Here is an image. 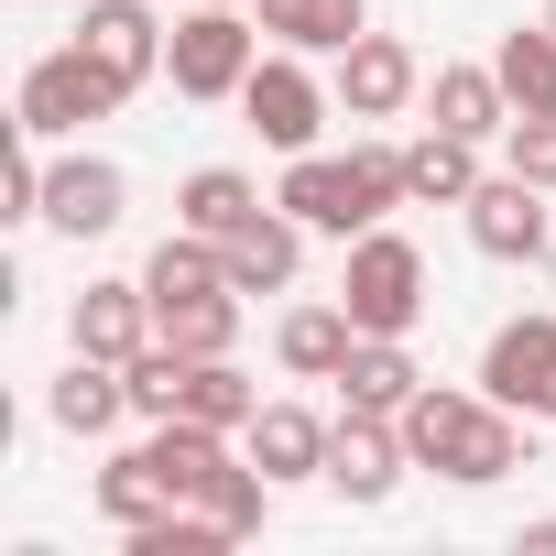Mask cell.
<instances>
[{
    "label": "cell",
    "instance_id": "11",
    "mask_svg": "<svg viewBox=\"0 0 556 556\" xmlns=\"http://www.w3.org/2000/svg\"><path fill=\"white\" fill-rule=\"evenodd\" d=\"M339 110L350 121H404L415 99H426V66H415V45H393V34H361L350 55H339Z\"/></svg>",
    "mask_w": 556,
    "mask_h": 556
},
{
    "label": "cell",
    "instance_id": "16",
    "mask_svg": "<svg viewBox=\"0 0 556 556\" xmlns=\"http://www.w3.org/2000/svg\"><path fill=\"white\" fill-rule=\"evenodd\" d=\"M361 350V317L328 295V306H285L273 317V361H285L295 382H339V361Z\"/></svg>",
    "mask_w": 556,
    "mask_h": 556
},
{
    "label": "cell",
    "instance_id": "2",
    "mask_svg": "<svg viewBox=\"0 0 556 556\" xmlns=\"http://www.w3.org/2000/svg\"><path fill=\"white\" fill-rule=\"evenodd\" d=\"M285 197L306 229H328L339 251L361 240V229H382L393 207H415L404 197V142H350V153H285Z\"/></svg>",
    "mask_w": 556,
    "mask_h": 556
},
{
    "label": "cell",
    "instance_id": "20",
    "mask_svg": "<svg viewBox=\"0 0 556 556\" xmlns=\"http://www.w3.org/2000/svg\"><path fill=\"white\" fill-rule=\"evenodd\" d=\"M262 34L295 55H350L371 34V0H262Z\"/></svg>",
    "mask_w": 556,
    "mask_h": 556
},
{
    "label": "cell",
    "instance_id": "19",
    "mask_svg": "<svg viewBox=\"0 0 556 556\" xmlns=\"http://www.w3.org/2000/svg\"><path fill=\"white\" fill-rule=\"evenodd\" d=\"M415 393H426V371H415L404 339H361V350L339 361V404H350V415H404Z\"/></svg>",
    "mask_w": 556,
    "mask_h": 556
},
{
    "label": "cell",
    "instance_id": "21",
    "mask_svg": "<svg viewBox=\"0 0 556 556\" xmlns=\"http://www.w3.org/2000/svg\"><path fill=\"white\" fill-rule=\"evenodd\" d=\"M469 186H480V142H458V131H415L404 142V197L415 207H469Z\"/></svg>",
    "mask_w": 556,
    "mask_h": 556
},
{
    "label": "cell",
    "instance_id": "3",
    "mask_svg": "<svg viewBox=\"0 0 556 556\" xmlns=\"http://www.w3.org/2000/svg\"><path fill=\"white\" fill-rule=\"evenodd\" d=\"M262 66V23L240 0H186L175 34H164V77L175 99H240V77Z\"/></svg>",
    "mask_w": 556,
    "mask_h": 556
},
{
    "label": "cell",
    "instance_id": "23",
    "mask_svg": "<svg viewBox=\"0 0 556 556\" xmlns=\"http://www.w3.org/2000/svg\"><path fill=\"white\" fill-rule=\"evenodd\" d=\"M251 207H262V186H251L240 164H197V175L175 186V229H207V240H229Z\"/></svg>",
    "mask_w": 556,
    "mask_h": 556
},
{
    "label": "cell",
    "instance_id": "4",
    "mask_svg": "<svg viewBox=\"0 0 556 556\" xmlns=\"http://www.w3.org/2000/svg\"><path fill=\"white\" fill-rule=\"evenodd\" d=\"M339 306L361 317V339H415V317H426V251L404 229H361L350 262H339Z\"/></svg>",
    "mask_w": 556,
    "mask_h": 556
},
{
    "label": "cell",
    "instance_id": "30",
    "mask_svg": "<svg viewBox=\"0 0 556 556\" xmlns=\"http://www.w3.org/2000/svg\"><path fill=\"white\" fill-rule=\"evenodd\" d=\"M0 218H45V153L23 121H12V164H0Z\"/></svg>",
    "mask_w": 556,
    "mask_h": 556
},
{
    "label": "cell",
    "instance_id": "31",
    "mask_svg": "<svg viewBox=\"0 0 556 556\" xmlns=\"http://www.w3.org/2000/svg\"><path fill=\"white\" fill-rule=\"evenodd\" d=\"M513 556H556V513H545V523H523V534H513Z\"/></svg>",
    "mask_w": 556,
    "mask_h": 556
},
{
    "label": "cell",
    "instance_id": "24",
    "mask_svg": "<svg viewBox=\"0 0 556 556\" xmlns=\"http://www.w3.org/2000/svg\"><path fill=\"white\" fill-rule=\"evenodd\" d=\"M491 77H502L513 110H556V23H513L491 45Z\"/></svg>",
    "mask_w": 556,
    "mask_h": 556
},
{
    "label": "cell",
    "instance_id": "5",
    "mask_svg": "<svg viewBox=\"0 0 556 556\" xmlns=\"http://www.w3.org/2000/svg\"><path fill=\"white\" fill-rule=\"evenodd\" d=\"M121 99H131V88H121V77L88 55V45H55V55H34V66H23V88H12V121H23L34 142H77V131H88V121H110Z\"/></svg>",
    "mask_w": 556,
    "mask_h": 556
},
{
    "label": "cell",
    "instance_id": "22",
    "mask_svg": "<svg viewBox=\"0 0 556 556\" xmlns=\"http://www.w3.org/2000/svg\"><path fill=\"white\" fill-rule=\"evenodd\" d=\"M99 513L121 523V534H142V523H164V513H186V491L153 469V447H121L110 469H99Z\"/></svg>",
    "mask_w": 556,
    "mask_h": 556
},
{
    "label": "cell",
    "instance_id": "14",
    "mask_svg": "<svg viewBox=\"0 0 556 556\" xmlns=\"http://www.w3.org/2000/svg\"><path fill=\"white\" fill-rule=\"evenodd\" d=\"M77 45H88L121 88H153V77H164V23H153V0H88Z\"/></svg>",
    "mask_w": 556,
    "mask_h": 556
},
{
    "label": "cell",
    "instance_id": "26",
    "mask_svg": "<svg viewBox=\"0 0 556 556\" xmlns=\"http://www.w3.org/2000/svg\"><path fill=\"white\" fill-rule=\"evenodd\" d=\"M197 513H207L229 545H251V534L273 523V480H262L251 458H218V469H207V491H197Z\"/></svg>",
    "mask_w": 556,
    "mask_h": 556
},
{
    "label": "cell",
    "instance_id": "1",
    "mask_svg": "<svg viewBox=\"0 0 556 556\" xmlns=\"http://www.w3.org/2000/svg\"><path fill=\"white\" fill-rule=\"evenodd\" d=\"M393 426H404L415 469H437V480H458V491H491V480L534 469V415H513V404H491V393H458V382H426Z\"/></svg>",
    "mask_w": 556,
    "mask_h": 556
},
{
    "label": "cell",
    "instance_id": "13",
    "mask_svg": "<svg viewBox=\"0 0 556 556\" xmlns=\"http://www.w3.org/2000/svg\"><path fill=\"white\" fill-rule=\"evenodd\" d=\"M328 415H306V404H262L251 426H240V458L273 480V491H295V480H328Z\"/></svg>",
    "mask_w": 556,
    "mask_h": 556
},
{
    "label": "cell",
    "instance_id": "15",
    "mask_svg": "<svg viewBox=\"0 0 556 556\" xmlns=\"http://www.w3.org/2000/svg\"><path fill=\"white\" fill-rule=\"evenodd\" d=\"M66 350H88V361L153 350V295H142V285H88V295L66 306Z\"/></svg>",
    "mask_w": 556,
    "mask_h": 556
},
{
    "label": "cell",
    "instance_id": "9",
    "mask_svg": "<svg viewBox=\"0 0 556 556\" xmlns=\"http://www.w3.org/2000/svg\"><path fill=\"white\" fill-rule=\"evenodd\" d=\"M480 393L534 415V426H556V317H502L491 350H480Z\"/></svg>",
    "mask_w": 556,
    "mask_h": 556
},
{
    "label": "cell",
    "instance_id": "6",
    "mask_svg": "<svg viewBox=\"0 0 556 556\" xmlns=\"http://www.w3.org/2000/svg\"><path fill=\"white\" fill-rule=\"evenodd\" d=\"M328 110H339V88L295 55V45H273L251 77H240V121L273 142V153H317V131H328Z\"/></svg>",
    "mask_w": 556,
    "mask_h": 556
},
{
    "label": "cell",
    "instance_id": "28",
    "mask_svg": "<svg viewBox=\"0 0 556 556\" xmlns=\"http://www.w3.org/2000/svg\"><path fill=\"white\" fill-rule=\"evenodd\" d=\"M121 371H131V415H186V371H197V361H186L175 339H153V350H131Z\"/></svg>",
    "mask_w": 556,
    "mask_h": 556
},
{
    "label": "cell",
    "instance_id": "18",
    "mask_svg": "<svg viewBox=\"0 0 556 556\" xmlns=\"http://www.w3.org/2000/svg\"><path fill=\"white\" fill-rule=\"evenodd\" d=\"M45 415H55L66 437H110V426L131 415V371H121V361H88V350H77V361L55 371V393H45Z\"/></svg>",
    "mask_w": 556,
    "mask_h": 556
},
{
    "label": "cell",
    "instance_id": "17",
    "mask_svg": "<svg viewBox=\"0 0 556 556\" xmlns=\"http://www.w3.org/2000/svg\"><path fill=\"white\" fill-rule=\"evenodd\" d=\"M426 121L458 131V142H502V131H513V99H502L491 66H437V77H426Z\"/></svg>",
    "mask_w": 556,
    "mask_h": 556
},
{
    "label": "cell",
    "instance_id": "8",
    "mask_svg": "<svg viewBox=\"0 0 556 556\" xmlns=\"http://www.w3.org/2000/svg\"><path fill=\"white\" fill-rule=\"evenodd\" d=\"M404 469H415L404 426H393V415H350V404H339V437H328V491H339L350 513H382V502L404 491Z\"/></svg>",
    "mask_w": 556,
    "mask_h": 556
},
{
    "label": "cell",
    "instance_id": "29",
    "mask_svg": "<svg viewBox=\"0 0 556 556\" xmlns=\"http://www.w3.org/2000/svg\"><path fill=\"white\" fill-rule=\"evenodd\" d=\"M502 164H513V175H534V186L556 197V110H513V131H502Z\"/></svg>",
    "mask_w": 556,
    "mask_h": 556
},
{
    "label": "cell",
    "instance_id": "12",
    "mask_svg": "<svg viewBox=\"0 0 556 556\" xmlns=\"http://www.w3.org/2000/svg\"><path fill=\"white\" fill-rule=\"evenodd\" d=\"M218 251H229V285H240V295H285L295 273H306V218H295L285 197H262Z\"/></svg>",
    "mask_w": 556,
    "mask_h": 556
},
{
    "label": "cell",
    "instance_id": "7",
    "mask_svg": "<svg viewBox=\"0 0 556 556\" xmlns=\"http://www.w3.org/2000/svg\"><path fill=\"white\" fill-rule=\"evenodd\" d=\"M458 218H469V251H480V262H523V273H534V262L556 251L545 186H534V175H513V164H502V175H480Z\"/></svg>",
    "mask_w": 556,
    "mask_h": 556
},
{
    "label": "cell",
    "instance_id": "25",
    "mask_svg": "<svg viewBox=\"0 0 556 556\" xmlns=\"http://www.w3.org/2000/svg\"><path fill=\"white\" fill-rule=\"evenodd\" d=\"M142 447H153V469H164V480L197 502V491H207V469L229 458V426H197V415H153V437H142Z\"/></svg>",
    "mask_w": 556,
    "mask_h": 556
},
{
    "label": "cell",
    "instance_id": "32",
    "mask_svg": "<svg viewBox=\"0 0 556 556\" xmlns=\"http://www.w3.org/2000/svg\"><path fill=\"white\" fill-rule=\"evenodd\" d=\"M545 23H556V0H545Z\"/></svg>",
    "mask_w": 556,
    "mask_h": 556
},
{
    "label": "cell",
    "instance_id": "27",
    "mask_svg": "<svg viewBox=\"0 0 556 556\" xmlns=\"http://www.w3.org/2000/svg\"><path fill=\"white\" fill-rule=\"evenodd\" d=\"M186 415H197V426H229V437H240V426L262 415V382H251V371H240V361L218 350V361H197V371H186Z\"/></svg>",
    "mask_w": 556,
    "mask_h": 556
},
{
    "label": "cell",
    "instance_id": "10",
    "mask_svg": "<svg viewBox=\"0 0 556 556\" xmlns=\"http://www.w3.org/2000/svg\"><path fill=\"white\" fill-rule=\"evenodd\" d=\"M131 218V175L110 153H55L45 164V229L55 240H110Z\"/></svg>",
    "mask_w": 556,
    "mask_h": 556
}]
</instances>
